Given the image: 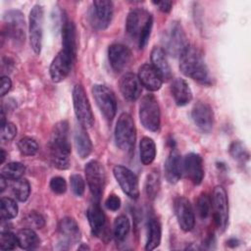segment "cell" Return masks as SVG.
<instances>
[{
    "label": "cell",
    "mask_w": 251,
    "mask_h": 251,
    "mask_svg": "<svg viewBox=\"0 0 251 251\" xmlns=\"http://www.w3.org/2000/svg\"><path fill=\"white\" fill-rule=\"evenodd\" d=\"M49 149L53 166L59 170H67L70 167L71 144L69 141V125L66 121L55 125Z\"/></svg>",
    "instance_id": "1"
},
{
    "label": "cell",
    "mask_w": 251,
    "mask_h": 251,
    "mask_svg": "<svg viewBox=\"0 0 251 251\" xmlns=\"http://www.w3.org/2000/svg\"><path fill=\"white\" fill-rule=\"evenodd\" d=\"M179 69L181 73L198 81L199 83L210 85L212 77L202 54L193 46H188L180 56Z\"/></svg>",
    "instance_id": "2"
},
{
    "label": "cell",
    "mask_w": 251,
    "mask_h": 251,
    "mask_svg": "<svg viewBox=\"0 0 251 251\" xmlns=\"http://www.w3.org/2000/svg\"><path fill=\"white\" fill-rule=\"evenodd\" d=\"M153 25V17L143 9L131 10L126 18V29L127 34L136 40L139 48H144L148 42Z\"/></svg>",
    "instance_id": "3"
},
{
    "label": "cell",
    "mask_w": 251,
    "mask_h": 251,
    "mask_svg": "<svg viewBox=\"0 0 251 251\" xmlns=\"http://www.w3.org/2000/svg\"><path fill=\"white\" fill-rule=\"evenodd\" d=\"M162 43L165 53L173 57H180L189 46L184 29L178 22H172L163 31Z\"/></svg>",
    "instance_id": "4"
},
{
    "label": "cell",
    "mask_w": 251,
    "mask_h": 251,
    "mask_svg": "<svg viewBox=\"0 0 251 251\" xmlns=\"http://www.w3.org/2000/svg\"><path fill=\"white\" fill-rule=\"evenodd\" d=\"M136 138V128L132 117L127 113H122L115 127V140L117 146L125 151L131 152Z\"/></svg>",
    "instance_id": "5"
},
{
    "label": "cell",
    "mask_w": 251,
    "mask_h": 251,
    "mask_svg": "<svg viewBox=\"0 0 251 251\" xmlns=\"http://www.w3.org/2000/svg\"><path fill=\"white\" fill-rule=\"evenodd\" d=\"M139 119L142 126L150 130L157 131L161 125V112L158 100L152 94L145 95L139 104Z\"/></svg>",
    "instance_id": "6"
},
{
    "label": "cell",
    "mask_w": 251,
    "mask_h": 251,
    "mask_svg": "<svg viewBox=\"0 0 251 251\" xmlns=\"http://www.w3.org/2000/svg\"><path fill=\"white\" fill-rule=\"evenodd\" d=\"M73 102L75 114L82 127H91L94 117L85 90L81 84H75L73 89Z\"/></svg>",
    "instance_id": "7"
},
{
    "label": "cell",
    "mask_w": 251,
    "mask_h": 251,
    "mask_svg": "<svg viewBox=\"0 0 251 251\" xmlns=\"http://www.w3.org/2000/svg\"><path fill=\"white\" fill-rule=\"evenodd\" d=\"M86 181L95 201H99L102 196L105 186V170L102 164L98 161H89L84 168Z\"/></svg>",
    "instance_id": "8"
},
{
    "label": "cell",
    "mask_w": 251,
    "mask_h": 251,
    "mask_svg": "<svg viewBox=\"0 0 251 251\" xmlns=\"http://www.w3.org/2000/svg\"><path fill=\"white\" fill-rule=\"evenodd\" d=\"M211 202L216 226L220 231H224L228 222V201L226 192L222 185H217L214 188Z\"/></svg>",
    "instance_id": "9"
},
{
    "label": "cell",
    "mask_w": 251,
    "mask_h": 251,
    "mask_svg": "<svg viewBox=\"0 0 251 251\" xmlns=\"http://www.w3.org/2000/svg\"><path fill=\"white\" fill-rule=\"evenodd\" d=\"M92 95L103 116L109 121L113 120L117 112V100L114 92L105 85L95 84L92 87Z\"/></svg>",
    "instance_id": "10"
},
{
    "label": "cell",
    "mask_w": 251,
    "mask_h": 251,
    "mask_svg": "<svg viewBox=\"0 0 251 251\" xmlns=\"http://www.w3.org/2000/svg\"><path fill=\"white\" fill-rule=\"evenodd\" d=\"M44 12L41 5H34L29 13V42L35 54H39L42 46Z\"/></svg>",
    "instance_id": "11"
},
{
    "label": "cell",
    "mask_w": 251,
    "mask_h": 251,
    "mask_svg": "<svg viewBox=\"0 0 251 251\" xmlns=\"http://www.w3.org/2000/svg\"><path fill=\"white\" fill-rule=\"evenodd\" d=\"M113 3L109 0L93 1L89 12L91 25L98 30L106 29L113 18Z\"/></svg>",
    "instance_id": "12"
},
{
    "label": "cell",
    "mask_w": 251,
    "mask_h": 251,
    "mask_svg": "<svg viewBox=\"0 0 251 251\" xmlns=\"http://www.w3.org/2000/svg\"><path fill=\"white\" fill-rule=\"evenodd\" d=\"M113 174L124 193L131 199H137L139 196V186L135 174L122 165L115 166Z\"/></svg>",
    "instance_id": "13"
},
{
    "label": "cell",
    "mask_w": 251,
    "mask_h": 251,
    "mask_svg": "<svg viewBox=\"0 0 251 251\" xmlns=\"http://www.w3.org/2000/svg\"><path fill=\"white\" fill-rule=\"evenodd\" d=\"M75 58V57L63 49L56 55L49 68L50 77L54 82H61L68 76Z\"/></svg>",
    "instance_id": "14"
},
{
    "label": "cell",
    "mask_w": 251,
    "mask_h": 251,
    "mask_svg": "<svg viewBox=\"0 0 251 251\" xmlns=\"http://www.w3.org/2000/svg\"><path fill=\"white\" fill-rule=\"evenodd\" d=\"M175 213L178 226L183 231H190L194 227L195 217L190 202L185 197H177L175 200Z\"/></svg>",
    "instance_id": "15"
},
{
    "label": "cell",
    "mask_w": 251,
    "mask_h": 251,
    "mask_svg": "<svg viewBox=\"0 0 251 251\" xmlns=\"http://www.w3.org/2000/svg\"><path fill=\"white\" fill-rule=\"evenodd\" d=\"M195 126L204 133H209L214 125V113L211 106L205 102H197L191 112Z\"/></svg>",
    "instance_id": "16"
},
{
    "label": "cell",
    "mask_w": 251,
    "mask_h": 251,
    "mask_svg": "<svg viewBox=\"0 0 251 251\" xmlns=\"http://www.w3.org/2000/svg\"><path fill=\"white\" fill-rule=\"evenodd\" d=\"M131 51L130 49L121 43H115L109 46L108 58L112 69L120 73L124 71L129 65L131 61Z\"/></svg>",
    "instance_id": "17"
},
{
    "label": "cell",
    "mask_w": 251,
    "mask_h": 251,
    "mask_svg": "<svg viewBox=\"0 0 251 251\" xmlns=\"http://www.w3.org/2000/svg\"><path fill=\"white\" fill-rule=\"evenodd\" d=\"M7 35L15 41H25V19L20 11H9L4 15Z\"/></svg>",
    "instance_id": "18"
},
{
    "label": "cell",
    "mask_w": 251,
    "mask_h": 251,
    "mask_svg": "<svg viewBox=\"0 0 251 251\" xmlns=\"http://www.w3.org/2000/svg\"><path fill=\"white\" fill-rule=\"evenodd\" d=\"M182 171L194 184H200L204 176L203 161L200 155L196 153L187 154L182 160Z\"/></svg>",
    "instance_id": "19"
},
{
    "label": "cell",
    "mask_w": 251,
    "mask_h": 251,
    "mask_svg": "<svg viewBox=\"0 0 251 251\" xmlns=\"http://www.w3.org/2000/svg\"><path fill=\"white\" fill-rule=\"evenodd\" d=\"M59 234L62 238L61 244L70 246L76 243L80 238V230L76 222L71 217L63 218L59 223Z\"/></svg>",
    "instance_id": "20"
},
{
    "label": "cell",
    "mask_w": 251,
    "mask_h": 251,
    "mask_svg": "<svg viewBox=\"0 0 251 251\" xmlns=\"http://www.w3.org/2000/svg\"><path fill=\"white\" fill-rule=\"evenodd\" d=\"M164 170L166 178L170 183H176L179 180L183 173L182 159L176 149H172L170 152L166 159Z\"/></svg>",
    "instance_id": "21"
},
{
    "label": "cell",
    "mask_w": 251,
    "mask_h": 251,
    "mask_svg": "<svg viewBox=\"0 0 251 251\" xmlns=\"http://www.w3.org/2000/svg\"><path fill=\"white\" fill-rule=\"evenodd\" d=\"M119 86L123 96L128 101L136 100L141 93V83L138 76L132 73L125 74L119 81Z\"/></svg>",
    "instance_id": "22"
},
{
    "label": "cell",
    "mask_w": 251,
    "mask_h": 251,
    "mask_svg": "<svg viewBox=\"0 0 251 251\" xmlns=\"http://www.w3.org/2000/svg\"><path fill=\"white\" fill-rule=\"evenodd\" d=\"M138 79L141 85L150 91L159 90L163 83L160 75L150 64H143L140 66L138 70Z\"/></svg>",
    "instance_id": "23"
},
{
    "label": "cell",
    "mask_w": 251,
    "mask_h": 251,
    "mask_svg": "<svg viewBox=\"0 0 251 251\" xmlns=\"http://www.w3.org/2000/svg\"><path fill=\"white\" fill-rule=\"evenodd\" d=\"M86 214L91 233L94 236H100L101 234H103L106 225V217L100 205L98 204V201H95L89 206Z\"/></svg>",
    "instance_id": "24"
},
{
    "label": "cell",
    "mask_w": 251,
    "mask_h": 251,
    "mask_svg": "<svg viewBox=\"0 0 251 251\" xmlns=\"http://www.w3.org/2000/svg\"><path fill=\"white\" fill-rule=\"evenodd\" d=\"M152 67L160 75L163 80H169L172 78V70L168 62L165 51L160 47H154L151 51Z\"/></svg>",
    "instance_id": "25"
},
{
    "label": "cell",
    "mask_w": 251,
    "mask_h": 251,
    "mask_svg": "<svg viewBox=\"0 0 251 251\" xmlns=\"http://www.w3.org/2000/svg\"><path fill=\"white\" fill-rule=\"evenodd\" d=\"M171 92L177 106H184L192 99V92L183 78H176L171 85Z\"/></svg>",
    "instance_id": "26"
},
{
    "label": "cell",
    "mask_w": 251,
    "mask_h": 251,
    "mask_svg": "<svg viewBox=\"0 0 251 251\" xmlns=\"http://www.w3.org/2000/svg\"><path fill=\"white\" fill-rule=\"evenodd\" d=\"M62 45L63 50L69 52L74 57L76 55V29L71 21H64L62 25Z\"/></svg>",
    "instance_id": "27"
},
{
    "label": "cell",
    "mask_w": 251,
    "mask_h": 251,
    "mask_svg": "<svg viewBox=\"0 0 251 251\" xmlns=\"http://www.w3.org/2000/svg\"><path fill=\"white\" fill-rule=\"evenodd\" d=\"M75 145L78 156L81 159L88 157L92 151L91 140L84 127L80 126L75 131Z\"/></svg>",
    "instance_id": "28"
},
{
    "label": "cell",
    "mask_w": 251,
    "mask_h": 251,
    "mask_svg": "<svg viewBox=\"0 0 251 251\" xmlns=\"http://www.w3.org/2000/svg\"><path fill=\"white\" fill-rule=\"evenodd\" d=\"M162 228L161 224L157 219H150L147 224V236L145 250H154L160 245Z\"/></svg>",
    "instance_id": "29"
},
{
    "label": "cell",
    "mask_w": 251,
    "mask_h": 251,
    "mask_svg": "<svg viewBox=\"0 0 251 251\" xmlns=\"http://www.w3.org/2000/svg\"><path fill=\"white\" fill-rule=\"evenodd\" d=\"M140 161L143 165H150L156 157V145L152 138L144 136L139 142Z\"/></svg>",
    "instance_id": "30"
},
{
    "label": "cell",
    "mask_w": 251,
    "mask_h": 251,
    "mask_svg": "<svg viewBox=\"0 0 251 251\" xmlns=\"http://www.w3.org/2000/svg\"><path fill=\"white\" fill-rule=\"evenodd\" d=\"M18 245L22 249H33L38 246L40 240L32 228H23L17 233Z\"/></svg>",
    "instance_id": "31"
},
{
    "label": "cell",
    "mask_w": 251,
    "mask_h": 251,
    "mask_svg": "<svg viewBox=\"0 0 251 251\" xmlns=\"http://www.w3.org/2000/svg\"><path fill=\"white\" fill-rule=\"evenodd\" d=\"M130 229V224L128 219L121 215L116 218L113 226V234L118 241H123L127 236Z\"/></svg>",
    "instance_id": "32"
},
{
    "label": "cell",
    "mask_w": 251,
    "mask_h": 251,
    "mask_svg": "<svg viewBox=\"0 0 251 251\" xmlns=\"http://www.w3.org/2000/svg\"><path fill=\"white\" fill-rule=\"evenodd\" d=\"M12 191L19 201L25 202L26 201L30 193L29 182L23 177L14 179L12 182Z\"/></svg>",
    "instance_id": "33"
},
{
    "label": "cell",
    "mask_w": 251,
    "mask_h": 251,
    "mask_svg": "<svg viewBox=\"0 0 251 251\" xmlns=\"http://www.w3.org/2000/svg\"><path fill=\"white\" fill-rule=\"evenodd\" d=\"M25 172V167L19 162H11L6 164L1 170V176L7 179H17L22 177Z\"/></svg>",
    "instance_id": "34"
},
{
    "label": "cell",
    "mask_w": 251,
    "mask_h": 251,
    "mask_svg": "<svg viewBox=\"0 0 251 251\" xmlns=\"http://www.w3.org/2000/svg\"><path fill=\"white\" fill-rule=\"evenodd\" d=\"M0 213L2 220H10L18 215L17 203L8 197H2L0 201Z\"/></svg>",
    "instance_id": "35"
},
{
    "label": "cell",
    "mask_w": 251,
    "mask_h": 251,
    "mask_svg": "<svg viewBox=\"0 0 251 251\" xmlns=\"http://www.w3.org/2000/svg\"><path fill=\"white\" fill-rule=\"evenodd\" d=\"M160 188V176L158 172L153 171L148 174L146 180H145V192L148 198L154 199L159 191Z\"/></svg>",
    "instance_id": "36"
},
{
    "label": "cell",
    "mask_w": 251,
    "mask_h": 251,
    "mask_svg": "<svg viewBox=\"0 0 251 251\" xmlns=\"http://www.w3.org/2000/svg\"><path fill=\"white\" fill-rule=\"evenodd\" d=\"M18 149L23 155L32 156L37 153L38 144L35 139L25 136L18 141Z\"/></svg>",
    "instance_id": "37"
},
{
    "label": "cell",
    "mask_w": 251,
    "mask_h": 251,
    "mask_svg": "<svg viewBox=\"0 0 251 251\" xmlns=\"http://www.w3.org/2000/svg\"><path fill=\"white\" fill-rule=\"evenodd\" d=\"M196 207H197V212L198 215L201 219L205 220L210 216L211 213V207H212V202L211 198L209 195L206 193L201 194L196 202Z\"/></svg>",
    "instance_id": "38"
},
{
    "label": "cell",
    "mask_w": 251,
    "mask_h": 251,
    "mask_svg": "<svg viewBox=\"0 0 251 251\" xmlns=\"http://www.w3.org/2000/svg\"><path fill=\"white\" fill-rule=\"evenodd\" d=\"M18 245L17 235L10 230H2L0 235V247L2 250H13Z\"/></svg>",
    "instance_id": "39"
},
{
    "label": "cell",
    "mask_w": 251,
    "mask_h": 251,
    "mask_svg": "<svg viewBox=\"0 0 251 251\" xmlns=\"http://www.w3.org/2000/svg\"><path fill=\"white\" fill-rule=\"evenodd\" d=\"M17 134V127L13 123L6 122L1 126V140L2 142H9Z\"/></svg>",
    "instance_id": "40"
},
{
    "label": "cell",
    "mask_w": 251,
    "mask_h": 251,
    "mask_svg": "<svg viewBox=\"0 0 251 251\" xmlns=\"http://www.w3.org/2000/svg\"><path fill=\"white\" fill-rule=\"evenodd\" d=\"M229 153L236 160L243 161L244 159H248V153L243 144L239 141H234L231 143L229 147Z\"/></svg>",
    "instance_id": "41"
},
{
    "label": "cell",
    "mask_w": 251,
    "mask_h": 251,
    "mask_svg": "<svg viewBox=\"0 0 251 251\" xmlns=\"http://www.w3.org/2000/svg\"><path fill=\"white\" fill-rule=\"evenodd\" d=\"M25 222L26 224V226L30 228H41L44 226L45 225V221L44 218L36 213V212H31L29 213L25 218Z\"/></svg>",
    "instance_id": "42"
},
{
    "label": "cell",
    "mask_w": 251,
    "mask_h": 251,
    "mask_svg": "<svg viewBox=\"0 0 251 251\" xmlns=\"http://www.w3.org/2000/svg\"><path fill=\"white\" fill-rule=\"evenodd\" d=\"M70 183H71V188L74 192L75 195L76 196H81L84 192L85 184L84 180L79 175H73L70 176Z\"/></svg>",
    "instance_id": "43"
},
{
    "label": "cell",
    "mask_w": 251,
    "mask_h": 251,
    "mask_svg": "<svg viewBox=\"0 0 251 251\" xmlns=\"http://www.w3.org/2000/svg\"><path fill=\"white\" fill-rule=\"evenodd\" d=\"M50 188L56 194H63L67 190V182L62 176H54L50 180Z\"/></svg>",
    "instance_id": "44"
},
{
    "label": "cell",
    "mask_w": 251,
    "mask_h": 251,
    "mask_svg": "<svg viewBox=\"0 0 251 251\" xmlns=\"http://www.w3.org/2000/svg\"><path fill=\"white\" fill-rule=\"evenodd\" d=\"M106 207L111 210V211H118L121 207V199L120 197H118L115 194L110 195L107 199H106Z\"/></svg>",
    "instance_id": "45"
},
{
    "label": "cell",
    "mask_w": 251,
    "mask_h": 251,
    "mask_svg": "<svg viewBox=\"0 0 251 251\" xmlns=\"http://www.w3.org/2000/svg\"><path fill=\"white\" fill-rule=\"evenodd\" d=\"M12 87V81L8 76L1 77V87H0V95L4 96L7 94Z\"/></svg>",
    "instance_id": "46"
},
{
    "label": "cell",
    "mask_w": 251,
    "mask_h": 251,
    "mask_svg": "<svg viewBox=\"0 0 251 251\" xmlns=\"http://www.w3.org/2000/svg\"><path fill=\"white\" fill-rule=\"evenodd\" d=\"M153 4L156 5L159 8V10L164 13H169L173 7V2L171 1H157L153 2Z\"/></svg>",
    "instance_id": "47"
},
{
    "label": "cell",
    "mask_w": 251,
    "mask_h": 251,
    "mask_svg": "<svg viewBox=\"0 0 251 251\" xmlns=\"http://www.w3.org/2000/svg\"><path fill=\"white\" fill-rule=\"evenodd\" d=\"M7 178L5 177V176H1V177H0V191L1 192H3L4 190H5V188L7 187Z\"/></svg>",
    "instance_id": "48"
},
{
    "label": "cell",
    "mask_w": 251,
    "mask_h": 251,
    "mask_svg": "<svg viewBox=\"0 0 251 251\" xmlns=\"http://www.w3.org/2000/svg\"><path fill=\"white\" fill-rule=\"evenodd\" d=\"M237 243H238V240L235 239V238H231V239H229V240L227 241V244H228L229 246H236Z\"/></svg>",
    "instance_id": "49"
},
{
    "label": "cell",
    "mask_w": 251,
    "mask_h": 251,
    "mask_svg": "<svg viewBox=\"0 0 251 251\" xmlns=\"http://www.w3.org/2000/svg\"><path fill=\"white\" fill-rule=\"evenodd\" d=\"M5 158H6V153H5L4 149H3V148H1V160H0L1 164H3V163H4V161H5Z\"/></svg>",
    "instance_id": "50"
}]
</instances>
